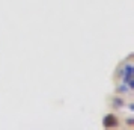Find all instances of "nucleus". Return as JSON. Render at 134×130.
Returning <instances> with one entry per match:
<instances>
[{
	"instance_id": "nucleus-1",
	"label": "nucleus",
	"mask_w": 134,
	"mask_h": 130,
	"mask_svg": "<svg viewBox=\"0 0 134 130\" xmlns=\"http://www.w3.org/2000/svg\"><path fill=\"white\" fill-rule=\"evenodd\" d=\"M133 73H134V65L131 62H127L122 65L121 71H119V79H122L124 83H127L133 79Z\"/></svg>"
},
{
	"instance_id": "nucleus-3",
	"label": "nucleus",
	"mask_w": 134,
	"mask_h": 130,
	"mask_svg": "<svg viewBox=\"0 0 134 130\" xmlns=\"http://www.w3.org/2000/svg\"><path fill=\"white\" fill-rule=\"evenodd\" d=\"M116 92H118V94H122V95H125V94H131L133 91H131V89L127 86V83H124V82H122L121 85H118V86H116Z\"/></svg>"
},
{
	"instance_id": "nucleus-5",
	"label": "nucleus",
	"mask_w": 134,
	"mask_h": 130,
	"mask_svg": "<svg viewBox=\"0 0 134 130\" xmlns=\"http://www.w3.org/2000/svg\"><path fill=\"white\" fill-rule=\"evenodd\" d=\"M127 124H128V126H133V118H130V119L127 121Z\"/></svg>"
},
{
	"instance_id": "nucleus-2",
	"label": "nucleus",
	"mask_w": 134,
	"mask_h": 130,
	"mask_svg": "<svg viewBox=\"0 0 134 130\" xmlns=\"http://www.w3.org/2000/svg\"><path fill=\"white\" fill-rule=\"evenodd\" d=\"M103 126L104 127H116V126H119V121H118V118H116L113 113H109V115L104 117Z\"/></svg>"
},
{
	"instance_id": "nucleus-4",
	"label": "nucleus",
	"mask_w": 134,
	"mask_h": 130,
	"mask_svg": "<svg viewBox=\"0 0 134 130\" xmlns=\"http://www.w3.org/2000/svg\"><path fill=\"white\" fill-rule=\"evenodd\" d=\"M111 105L115 106V107H118V109H121V107L125 106V101L121 97H115V98H111Z\"/></svg>"
}]
</instances>
